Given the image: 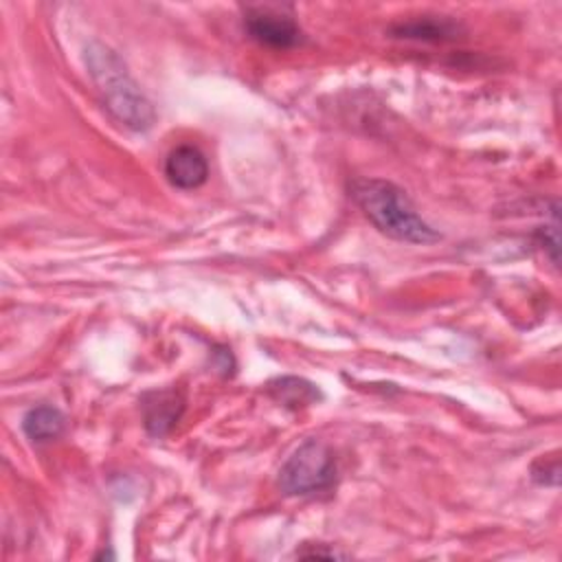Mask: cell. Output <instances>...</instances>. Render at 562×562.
Wrapping results in <instances>:
<instances>
[{
	"instance_id": "8992f818",
	"label": "cell",
	"mask_w": 562,
	"mask_h": 562,
	"mask_svg": "<svg viewBox=\"0 0 562 562\" xmlns=\"http://www.w3.org/2000/svg\"><path fill=\"white\" fill-rule=\"evenodd\" d=\"M165 176L178 189H198L206 182L209 162L193 145H180L165 160Z\"/></svg>"
},
{
	"instance_id": "5b68a950",
	"label": "cell",
	"mask_w": 562,
	"mask_h": 562,
	"mask_svg": "<svg viewBox=\"0 0 562 562\" xmlns=\"http://www.w3.org/2000/svg\"><path fill=\"white\" fill-rule=\"evenodd\" d=\"M143 424L151 437H165L184 413V395L176 386L147 391L140 397Z\"/></svg>"
},
{
	"instance_id": "6da1fadb",
	"label": "cell",
	"mask_w": 562,
	"mask_h": 562,
	"mask_svg": "<svg viewBox=\"0 0 562 562\" xmlns=\"http://www.w3.org/2000/svg\"><path fill=\"white\" fill-rule=\"evenodd\" d=\"M349 195L364 217L386 237L408 244H432L439 233L417 213L408 195L382 178H353Z\"/></svg>"
},
{
	"instance_id": "3957f363",
	"label": "cell",
	"mask_w": 562,
	"mask_h": 562,
	"mask_svg": "<svg viewBox=\"0 0 562 562\" xmlns=\"http://www.w3.org/2000/svg\"><path fill=\"white\" fill-rule=\"evenodd\" d=\"M336 483V459L321 439H305L281 465L279 487L290 496L325 492Z\"/></svg>"
},
{
	"instance_id": "7a4b0ae2",
	"label": "cell",
	"mask_w": 562,
	"mask_h": 562,
	"mask_svg": "<svg viewBox=\"0 0 562 562\" xmlns=\"http://www.w3.org/2000/svg\"><path fill=\"white\" fill-rule=\"evenodd\" d=\"M86 66L105 108L116 121L136 132L151 127L154 108L112 48L92 42L86 48Z\"/></svg>"
},
{
	"instance_id": "ba28073f",
	"label": "cell",
	"mask_w": 562,
	"mask_h": 562,
	"mask_svg": "<svg viewBox=\"0 0 562 562\" xmlns=\"http://www.w3.org/2000/svg\"><path fill=\"white\" fill-rule=\"evenodd\" d=\"M22 430L31 441L46 443L57 439L66 430V417L57 406H33L22 417Z\"/></svg>"
},
{
	"instance_id": "9c48e42d",
	"label": "cell",
	"mask_w": 562,
	"mask_h": 562,
	"mask_svg": "<svg viewBox=\"0 0 562 562\" xmlns=\"http://www.w3.org/2000/svg\"><path fill=\"white\" fill-rule=\"evenodd\" d=\"M268 395L292 411L316 404L321 400V391L316 389V384L296 375H283L268 382Z\"/></svg>"
},
{
	"instance_id": "30bf717a",
	"label": "cell",
	"mask_w": 562,
	"mask_h": 562,
	"mask_svg": "<svg viewBox=\"0 0 562 562\" xmlns=\"http://www.w3.org/2000/svg\"><path fill=\"white\" fill-rule=\"evenodd\" d=\"M531 476L540 485H558V481H560V461H558V457L555 454L540 457L531 465Z\"/></svg>"
},
{
	"instance_id": "277c9868",
	"label": "cell",
	"mask_w": 562,
	"mask_h": 562,
	"mask_svg": "<svg viewBox=\"0 0 562 562\" xmlns=\"http://www.w3.org/2000/svg\"><path fill=\"white\" fill-rule=\"evenodd\" d=\"M244 29L255 42L270 48H292L303 40L294 15L272 4L248 7L244 11Z\"/></svg>"
},
{
	"instance_id": "52a82bcc",
	"label": "cell",
	"mask_w": 562,
	"mask_h": 562,
	"mask_svg": "<svg viewBox=\"0 0 562 562\" xmlns=\"http://www.w3.org/2000/svg\"><path fill=\"white\" fill-rule=\"evenodd\" d=\"M461 24L446 15H417L391 26L395 37L419 42H450L461 35Z\"/></svg>"
},
{
	"instance_id": "8fae6325",
	"label": "cell",
	"mask_w": 562,
	"mask_h": 562,
	"mask_svg": "<svg viewBox=\"0 0 562 562\" xmlns=\"http://www.w3.org/2000/svg\"><path fill=\"white\" fill-rule=\"evenodd\" d=\"M296 558H347V553L342 551H336V549H323L321 547H314V549H296Z\"/></svg>"
}]
</instances>
